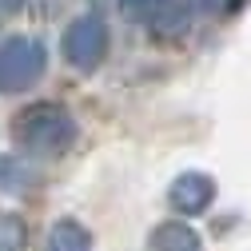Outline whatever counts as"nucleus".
<instances>
[{"label": "nucleus", "instance_id": "obj_1", "mask_svg": "<svg viewBox=\"0 0 251 251\" xmlns=\"http://www.w3.org/2000/svg\"><path fill=\"white\" fill-rule=\"evenodd\" d=\"M12 144L20 148V155L56 160L76 144V120L60 104H32L12 120Z\"/></svg>", "mask_w": 251, "mask_h": 251}, {"label": "nucleus", "instance_id": "obj_2", "mask_svg": "<svg viewBox=\"0 0 251 251\" xmlns=\"http://www.w3.org/2000/svg\"><path fill=\"white\" fill-rule=\"evenodd\" d=\"M48 68V48L32 36H8L0 40V92L12 96V92L32 88Z\"/></svg>", "mask_w": 251, "mask_h": 251}, {"label": "nucleus", "instance_id": "obj_3", "mask_svg": "<svg viewBox=\"0 0 251 251\" xmlns=\"http://www.w3.org/2000/svg\"><path fill=\"white\" fill-rule=\"evenodd\" d=\"M108 24L96 12H84L64 28V40H60V52L76 72H96L108 56Z\"/></svg>", "mask_w": 251, "mask_h": 251}, {"label": "nucleus", "instance_id": "obj_4", "mask_svg": "<svg viewBox=\"0 0 251 251\" xmlns=\"http://www.w3.org/2000/svg\"><path fill=\"white\" fill-rule=\"evenodd\" d=\"M120 16L132 20V24H148V28H155L164 36L183 32V24H187V16L172 0H120Z\"/></svg>", "mask_w": 251, "mask_h": 251}, {"label": "nucleus", "instance_id": "obj_5", "mask_svg": "<svg viewBox=\"0 0 251 251\" xmlns=\"http://www.w3.org/2000/svg\"><path fill=\"white\" fill-rule=\"evenodd\" d=\"M168 200H172V207L183 211V215H200V211H207V203L215 200V179L203 176V172H183V176H176Z\"/></svg>", "mask_w": 251, "mask_h": 251}, {"label": "nucleus", "instance_id": "obj_6", "mask_svg": "<svg viewBox=\"0 0 251 251\" xmlns=\"http://www.w3.org/2000/svg\"><path fill=\"white\" fill-rule=\"evenodd\" d=\"M151 247L155 251H200V235L183 219H168L151 231Z\"/></svg>", "mask_w": 251, "mask_h": 251}, {"label": "nucleus", "instance_id": "obj_7", "mask_svg": "<svg viewBox=\"0 0 251 251\" xmlns=\"http://www.w3.org/2000/svg\"><path fill=\"white\" fill-rule=\"evenodd\" d=\"M44 251H92V235L76 219H56L48 231V247Z\"/></svg>", "mask_w": 251, "mask_h": 251}, {"label": "nucleus", "instance_id": "obj_8", "mask_svg": "<svg viewBox=\"0 0 251 251\" xmlns=\"http://www.w3.org/2000/svg\"><path fill=\"white\" fill-rule=\"evenodd\" d=\"M36 183V172L24 160H0V187L4 192H24V187Z\"/></svg>", "mask_w": 251, "mask_h": 251}, {"label": "nucleus", "instance_id": "obj_9", "mask_svg": "<svg viewBox=\"0 0 251 251\" xmlns=\"http://www.w3.org/2000/svg\"><path fill=\"white\" fill-rule=\"evenodd\" d=\"M24 239H28L24 219L0 211V251H24Z\"/></svg>", "mask_w": 251, "mask_h": 251}, {"label": "nucleus", "instance_id": "obj_10", "mask_svg": "<svg viewBox=\"0 0 251 251\" xmlns=\"http://www.w3.org/2000/svg\"><path fill=\"white\" fill-rule=\"evenodd\" d=\"M203 4H207V8H224V0H203Z\"/></svg>", "mask_w": 251, "mask_h": 251}]
</instances>
